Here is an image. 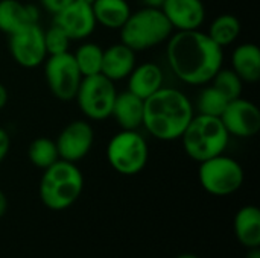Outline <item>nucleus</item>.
<instances>
[{"mask_svg":"<svg viewBox=\"0 0 260 258\" xmlns=\"http://www.w3.org/2000/svg\"><path fill=\"white\" fill-rule=\"evenodd\" d=\"M198 178L201 187L213 196H230L244 184V169L224 154L200 163Z\"/></svg>","mask_w":260,"mask_h":258,"instance_id":"0eeeda50","label":"nucleus"},{"mask_svg":"<svg viewBox=\"0 0 260 258\" xmlns=\"http://www.w3.org/2000/svg\"><path fill=\"white\" fill-rule=\"evenodd\" d=\"M229 102L230 100L219 90H216L213 85H209L200 91L198 99H197V109L200 114H204V116L221 117Z\"/></svg>","mask_w":260,"mask_h":258,"instance_id":"393cba45","label":"nucleus"},{"mask_svg":"<svg viewBox=\"0 0 260 258\" xmlns=\"http://www.w3.org/2000/svg\"><path fill=\"white\" fill-rule=\"evenodd\" d=\"M116 96L114 82L99 73L82 78L75 99L87 119L99 122L111 117Z\"/></svg>","mask_w":260,"mask_h":258,"instance_id":"6e6552de","label":"nucleus"},{"mask_svg":"<svg viewBox=\"0 0 260 258\" xmlns=\"http://www.w3.org/2000/svg\"><path fill=\"white\" fill-rule=\"evenodd\" d=\"M174 30H197L206 20L203 0H166L161 8Z\"/></svg>","mask_w":260,"mask_h":258,"instance_id":"4468645a","label":"nucleus"},{"mask_svg":"<svg viewBox=\"0 0 260 258\" xmlns=\"http://www.w3.org/2000/svg\"><path fill=\"white\" fill-rule=\"evenodd\" d=\"M70 41L72 40L66 35V32H62L55 24H52L50 29L44 30V44H46V52L49 56L69 52Z\"/></svg>","mask_w":260,"mask_h":258,"instance_id":"bb28decb","label":"nucleus"},{"mask_svg":"<svg viewBox=\"0 0 260 258\" xmlns=\"http://www.w3.org/2000/svg\"><path fill=\"white\" fill-rule=\"evenodd\" d=\"M166 59L172 73L187 85H207L222 67L224 50L207 32L178 30L171 35Z\"/></svg>","mask_w":260,"mask_h":258,"instance_id":"f257e3e1","label":"nucleus"},{"mask_svg":"<svg viewBox=\"0 0 260 258\" xmlns=\"http://www.w3.org/2000/svg\"><path fill=\"white\" fill-rule=\"evenodd\" d=\"M8 103V90L6 87L0 82V109H3Z\"/></svg>","mask_w":260,"mask_h":258,"instance_id":"7c9ffc66","label":"nucleus"},{"mask_svg":"<svg viewBox=\"0 0 260 258\" xmlns=\"http://www.w3.org/2000/svg\"><path fill=\"white\" fill-rule=\"evenodd\" d=\"M177 258H200L197 257V255H193V254H183V255H180V257Z\"/></svg>","mask_w":260,"mask_h":258,"instance_id":"72a5a7b5","label":"nucleus"},{"mask_svg":"<svg viewBox=\"0 0 260 258\" xmlns=\"http://www.w3.org/2000/svg\"><path fill=\"white\" fill-rule=\"evenodd\" d=\"M40 23V11L20 0H0V32L14 33L29 24Z\"/></svg>","mask_w":260,"mask_h":258,"instance_id":"dca6fc26","label":"nucleus"},{"mask_svg":"<svg viewBox=\"0 0 260 258\" xmlns=\"http://www.w3.org/2000/svg\"><path fill=\"white\" fill-rule=\"evenodd\" d=\"M9 149H11V138H9V134L5 128L0 126V164L5 161V158L8 157L9 154Z\"/></svg>","mask_w":260,"mask_h":258,"instance_id":"cd10ccee","label":"nucleus"},{"mask_svg":"<svg viewBox=\"0 0 260 258\" xmlns=\"http://www.w3.org/2000/svg\"><path fill=\"white\" fill-rule=\"evenodd\" d=\"M174 29L160 8L145 6L131 12L120 27V43L134 52H143L168 41Z\"/></svg>","mask_w":260,"mask_h":258,"instance_id":"20e7f679","label":"nucleus"},{"mask_svg":"<svg viewBox=\"0 0 260 258\" xmlns=\"http://www.w3.org/2000/svg\"><path fill=\"white\" fill-rule=\"evenodd\" d=\"M53 24L66 32L70 40H84L94 32L98 23L90 5L73 0L53 14Z\"/></svg>","mask_w":260,"mask_h":258,"instance_id":"ddd939ff","label":"nucleus"},{"mask_svg":"<svg viewBox=\"0 0 260 258\" xmlns=\"http://www.w3.org/2000/svg\"><path fill=\"white\" fill-rule=\"evenodd\" d=\"M212 85L219 90L229 100L238 99L242 94V88H244V81L236 75V71L233 68H219L218 73L213 76V79L210 81Z\"/></svg>","mask_w":260,"mask_h":258,"instance_id":"a878e982","label":"nucleus"},{"mask_svg":"<svg viewBox=\"0 0 260 258\" xmlns=\"http://www.w3.org/2000/svg\"><path fill=\"white\" fill-rule=\"evenodd\" d=\"M102 55H104V49L96 43H84L76 49L73 58L76 61V65L82 78L101 73Z\"/></svg>","mask_w":260,"mask_h":258,"instance_id":"5701e85b","label":"nucleus"},{"mask_svg":"<svg viewBox=\"0 0 260 258\" xmlns=\"http://www.w3.org/2000/svg\"><path fill=\"white\" fill-rule=\"evenodd\" d=\"M166 0H143V3L146 6H151V8H161V5L165 3Z\"/></svg>","mask_w":260,"mask_h":258,"instance_id":"2f4dec72","label":"nucleus"},{"mask_svg":"<svg viewBox=\"0 0 260 258\" xmlns=\"http://www.w3.org/2000/svg\"><path fill=\"white\" fill-rule=\"evenodd\" d=\"M94 131L87 120H73L64 126L55 140L59 160L69 163H78L84 160L93 148Z\"/></svg>","mask_w":260,"mask_h":258,"instance_id":"9b49d317","label":"nucleus"},{"mask_svg":"<svg viewBox=\"0 0 260 258\" xmlns=\"http://www.w3.org/2000/svg\"><path fill=\"white\" fill-rule=\"evenodd\" d=\"M9 53L12 59L24 68H35L46 61L44 30L40 23L29 24L9 35Z\"/></svg>","mask_w":260,"mask_h":258,"instance_id":"9d476101","label":"nucleus"},{"mask_svg":"<svg viewBox=\"0 0 260 258\" xmlns=\"http://www.w3.org/2000/svg\"><path fill=\"white\" fill-rule=\"evenodd\" d=\"M193 116V105L183 91L161 87L145 99L142 126L157 140L174 141L181 138Z\"/></svg>","mask_w":260,"mask_h":258,"instance_id":"f03ea898","label":"nucleus"},{"mask_svg":"<svg viewBox=\"0 0 260 258\" xmlns=\"http://www.w3.org/2000/svg\"><path fill=\"white\" fill-rule=\"evenodd\" d=\"M232 68L244 82H257L260 79L259 46L254 43L239 44L232 53Z\"/></svg>","mask_w":260,"mask_h":258,"instance_id":"6ab92c4d","label":"nucleus"},{"mask_svg":"<svg viewBox=\"0 0 260 258\" xmlns=\"http://www.w3.org/2000/svg\"><path fill=\"white\" fill-rule=\"evenodd\" d=\"M84 176L75 163L58 160L44 169L40 181V199L53 211H62L72 207L81 196Z\"/></svg>","mask_w":260,"mask_h":258,"instance_id":"7ed1b4c3","label":"nucleus"},{"mask_svg":"<svg viewBox=\"0 0 260 258\" xmlns=\"http://www.w3.org/2000/svg\"><path fill=\"white\" fill-rule=\"evenodd\" d=\"M27 157H29V161L41 170L50 167L53 163L59 160L56 143L47 137L35 138L27 148Z\"/></svg>","mask_w":260,"mask_h":258,"instance_id":"b1692460","label":"nucleus"},{"mask_svg":"<svg viewBox=\"0 0 260 258\" xmlns=\"http://www.w3.org/2000/svg\"><path fill=\"white\" fill-rule=\"evenodd\" d=\"M136 67V52L123 43L104 49L101 73L113 82L123 81Z\"/></svg>","mask_w":260,"mask_h":258,"instance_id":"2eb2a0df","label":"nucleus"},{"mask_svg":"<svg viewBox=\"0 0 260 258\" xmlns=\"http://www.w3.org/2000/svg\"><path fill=\"white\" fill-rule=\"evenodd\" d=\"M91 9L96 23L107 29H120L131 15L126 0H94Z\"/></svg>","mask_w":260,"mask_h":258,"instance_id":"412c9836","label":"nucleus"},{"mask_svg":"<svg viewBox=\"0 0 260 258\" xmlns=\"http://www.w3.org/2000/svg\"><path fill=\"white\" fill-rule=\"evenodd\" d=\"M163 71L161 67L155 62H143L133 68L128 76V91L139 96L140 99H146L152 96L163 87Z\"/></svg>","mask_w":260,"mask_h":258,"instance_id":"f3484780","label":"nucleus"},{"mask_svg":"<svg viewBox=\"0 0 260 258\" xmlns=\"http://www.w3.org/2000/svg\"><path fill=\"white\" fill-rule=\"evenodd\" d=\"M235 234L247 249L260 246V210L254 205L242 207L235 216Z\"/></svg>","mask_w":260,"mask_h":258,"instance_id":"aec40b11","label":"nucleus"},{"mask_svg":"<svg viewBox=\"0 0 260 258\" xmlns=\"http://www.w3.org/2000/svg\"><path fill=\"white\" fill-rule=\"evenodd\" d=\"M180 140L187 157L203 163L224 154L230 135L219 117L198 114L192 117Z\"/></svg>","mask_w":260,"mask_h":258,"instance_id":"39448f33","label":"nucleus"},{"mask_svg":"<svg viewBox=\"0 0 260 258\" xmlns=\"http://www.w3.org/2000/svg\"><path fill=\"white\" fill-rule=\"evenodd\" d=\"M46 82L50 93L62 102H70L76 97L82 75L76 65L73 53L66 52L50 55L44 62Z\"/></svg>","mask_w":260,"mask_h":258,"instance_id":"1a4fd4ad","label":"nucleus"},{"mask_svg":"<svg viewBox=\"0 0 260 258\" xmlns=\"http://www.w3.org/2000/svg\"><path fill=\"white\" fill-rule=\"evenodd\" d=\"M247 258H260L259 248H251V249H248V255H247Z\"/></svg>","mask_w":260,"mask_h":258,"instance_id":"473e14b6","label":"nucleus"},{"mask_svg":"<svg viewBox=\"0 0 260 258\" xmlns=\"http://www.w3.org/2000/svg\"><path fill=\"white\" fill-rule=\"evenodd\" d=\"M145 100L131 91H123L116 96L111 116L122 129H139L143 123Z\"/></svg>","mask_w":260,"mask_h":258,"instance_id":"a211bd4d","label":"nucleus"},{"mask_svg":"<svg viewBox=\"0 0 260 258\" xmlns=\"http://www.w3.org/2000/svg\"><path fill=\"white\" fill-rule=\"evenodd\" d=\"M239 33H241V21L233 14L218 15L212 21L207 30V35L222 49L233 44L238 40Z\"/></svg>","mask_w":260,"mask_h":258,"instance_id":"4be33fe9","label":"nucleus"},{"mask_svg":"<svg viewBox=\"0 0 260 258\" xmlns=\"http://www.w3.org/2000/svg\"><path fill=\"white\" fill-rule=\"evenodd\" d=\"M8 211V198L6 195L0 190V219L6 214Z\"/></svg>","mask_w":260,"mask_h":258,"instance_id":"c756f323","label":"nucleus"},{"mask_svg":"<svg viewBox=\"0 0 260 258\" xmlns=\"http://www.w3.org/2000/svg\"><path fill=\"white\" fill-rule=\"evenodd\" d=\"M40 2L46 11H49L50 14H56L58 11L66 8L69 3H72L73 0H40Z\"/></svg>","mask_w":260,"mask_h":258,"instance_id":"c85d7f7f","label":"nucleus"},{"mask_svg":"<svg viewBox=\"0 0 260 258\" xmlns=\"http://www.w3.org/2000/svg\"><path fill=\"white\" fill-rule=\"evenodd\" d=\"M229 135L238 138H251L260 131V111L256 103L248 99H233L221 114Z\"/></svg>","mask_w":260,"mask_h":258,"instance_id":"f8f14e48","label":"nucleus"},{"mask_svg":"<svg viewBox=\"0 0 260 258\" xmlns=\"http://www.w3.org/2000/svg\"><path fill=\"white\" fill-rule=\"evenodd\" d=\"M78 2H82V3H85V5H90V6H91L94 0H78Z\"/></svg>","mask_w":260,"mask_h":258,"instance_id":"f704fd0d","label":"nucleus"},{"mask_svg":"<svg viewBox=\"0 0 260 258\" xmlns=\"http://www.w3.org/2000/svg\"><path fill=\"white\" fill-rule=\"evenodd\" d=\"M149 158L146 138L137 129H122L111 137L107 146V160L120 175L140 173Z\"/></svg>","mask_w":260,"mask_h":258,"instance_id":"423d86ee","label":"nucleus"}]
</instances>
